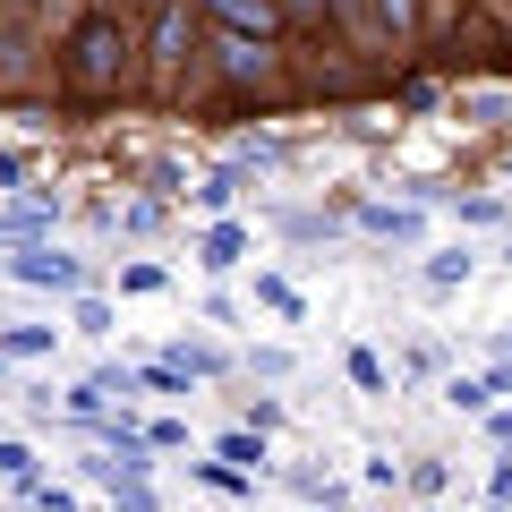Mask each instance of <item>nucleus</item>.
<instances>
[{
	"label": "nucleus",
	"mask_w": 512,
	"mask_h": 512,
	"mask_svg": "<svg viewBox=\"0 0 512 512\" xmlns=\"http://www.w3.org/2000/svg\"><path fill=\"white\" fill-rule=\"evenodd\" d=\"M77 333H111V299H94V291H77Z\"/></svg>",
	"instance_id": "obj_22"
},
{
	"label": "nucleus",
	"mask_w": 512,
	"mask_h": 512,
	"mask_svg": "<svg viewBox=\"0 0 512 512\" xmlns=\"http://www.w3.org/2000/svg\"><path fill=\"white\" fill-rule=\"evenodd\" d=\"M120 291H128V299H154V291H171V274L137 256V265H120Z\"/></svg>",
	"instance_id": "obj_19"
},
{
	"label": "nucleus",
	"mask_w": 512,
	"mask_h": 512,
	"mask_svg": "<svg viewBox=\"0 0 512 512\" xmlns=\"http://www.w3.org/2000/svg\"><path fill=\"white\" fill-rule=\"evenodd\" d=\"M342 367H350V384H359V393H393V367H384L367 342H359V350H342Z\"/></svg>",
	"instance_id": "obj_11"
},
{
	"label": "nucleus",
	"mask_w": 512,
	"mask_h": 512,
	"mask_svg": "<svg viewBox=\"0 0 512 512\" xmlns=\"http://www.w3.org/2000/svg\"><path fill=\"white\" fill-rule=\"evenodd\" d=\"M470 274H478V256H470V248H436V256L419 265V282H427V291H461Z\"/></svg>",
	"instance_id": "obj_9"
},
{
	"label": "nucleus",
	"mask_w": 512,
	"mask_h": 512,
	"mask_svg": "<svg viewBox=\"0 0 512 512\" xmlns=\"http://www.w3.org/2000/svg\"><path fill=\"white\" fill-rule=\"evenodd\" d=\"M0 384H9V359H0Z\"/></svg>",
	"instance_id": "obj_32"
},
{
	"label": "nucleus",
	"mask_w": 512,
	"mask_h": 512,
	"mask_svg": "<svg viewBox=\"0 0 512 512\" xmlns=\"http://www.w3.org/2000/svg\"><path fill=\"white\" fill-rule=\"evenodd\" d=\"M239 188H248V171H214V180L197 188V205H205V214H231V205H239Z\"/></svg>",
	"instance_id": "obj_15"
},
{
	"label": "nucleus",
	"mask_w": 512,
	"mask_h": 512,
	"mask_svg": "<svg viewBox=\"0 0 512 512\" xmlns=\"http://www.w3.org/2000/svg\"><path fill=\"white\" fill-rule=\"evenodd\" d=\"M248 256H256L248 222L214 214V222H205V231H197V265H205V274H239V265H248Z\"/></svg>",
	"instance_id": "obj_3"
},
{
	"label": "nucleus",
	"mask_w": 512,
	"mask_h": 512,
	"mask_svg": "<svg viewBox=\"0 0 512 512\" xmlns=\"http://www.w3.org/2000/svg\"><path fill=\"white\" fill-rule=\"evenodd\" d=\"M0 478H9V487H35V478H43L35 444H18V436H0Z\"/></svg>",
	"instance_id": "obj_12"
},
{
	"label": "nucleus",
	"mask_w": 512,
	"mask_h": 512,
	"mask_svg": "<svg viewBox=\"0 0 512 512\" xmlns=\"http://www.w3.org/2000/svg\"><path fill=\"white\" fill-rule=\"evenodd\" d=\"M146 444H154V453H171V444H188V427H180V419H154Z\"/></svg>",
	"instance_id": "obj_26"
},
{
	"label": "nucleus",
	"mask_w": 512,
	"mask_h": 512,
	"mask_svg": "<svg viewBox=\"0 0 512 512\" xmlns=\"http://www.w3.org/2000/svg\"><path fill=\"white\" fill-rule=\"evenodd\" d=\"M137 376H146V393H197V376H188L180 359H146Z\"/></svg>",
	"instance_id": "obj_16"
},
{
	"label": "nucleus",
	"mask_w": 512,
	"mask_h": 512,
	"mask_svg": "<svg viewBox=\"0 0 512 512\" xmlns=\"http://www.w3.org/2000/svg\"><path fill=\"white\" fill-rule=\"evenodd\" d=\"M256 299H265V308H274L282 325H299V316H308V299H299V291H291L282 274H256Z\"/></svg>",
	"instance_id": "obj_13"
},
{
	"label": "nucleus",
	"mask_w": 512,
	"mask_h": 512,
	"mask_svg": "<svg viewBox=\"0 0 512 512\" xmlns=\"http://www.w3.org/2000/svg\"><path fill=\"white\" fill-rule=\"evenodd\" d=\"M9 282L77 299V291H94V265H86V256H69V248H52V239H35V248H9Z\"/></svg>",
	"instance_id": "obj_2"
},
{
	"label": "nucleus",
	"mask_w": 512,
	"mask_h": 512,
	"mask_svg": "<svg viewBox=\"0 0 512 512\" xmlns=\"http://www.w3.org/2000/svg\"><path fill=\"white\" fill-rule=\"evenodd\" d=\"M504 265H512V239H504Z\"/></svg>",
	"instance_id": "obj_33"
},
{
	"label": "nucleus",
	"mask_w": 512,
	"mask_h": 512,
	"mask_svg": "<svg viewBox=\"0 0 512 512\" xmlns=\"http://www.w3.org/2000/svg\"><path fill=\"white\" fill-rule=\"evenodd\" d=\"M222 77H231V86H265V77H274V43L222 35Z\"/></svg>",
	"instance_id": "obj_7"
},
{
	"label": "nucleus",
	"mask_w": 512,
	"mask_h": 512,
	"mask_svg": "<svg viewBox=\"0 0 512 512\" xmlns=\"http://www.w3.org/2000/svg\"><path fill=\"white\" fill-rule=\"evenodd\" d=\"M487 495H495V504H512V461H495V470H487Z\"/></svg>",
	"instance_id": "obj_28"
},
{
	"label": "nucleus",
	"mask_w": 512,
	"mask_h": 512,
	"mask_svg": "<svg viewBox=\"0 0 512 512\" xmlns=\"http://www.w3.org/2000/svg\"><path fill=\"white\" fill-rule=\"evenodd\" d=\"M222 461H231V470H256V461H265V436H256V427H231V436H222Z\"/></svg>",
	"instance_id": "obj_20"
},
{
	"label": "nucleus",
	"mask_w": 512,
	"mask_h": 512,
	"mask_svg": "<svg viewBox=\"0 0 512 512\" xmlns=\"http://www.w3.org/2000/svg\"><path fill=\"white\" fill-rule=\"evenodd\" d=\"M376 26L393 43H410V35H419V0H376Z\"/></svg>",
	"instance_id": "obj_18"
},
{
	"label": "nucleus",
	"mask_w": 512,
	"mask_h": 512,
	"mask_svg": "<svg viewBox=\"0 0 512 512\" xmlns=\"http://www.w3.org/2000/svg\"><path fill=\"white\" fill-rule=\"evenodd\" d=\"M128 52H137L128 26L111 18V9H86V18L60 35V77H69L77 94H111V86L128 77Z\"/></svg>",
	"instance_id": "obj_1"
},
{
	"label": "nucleus",
	"mask_w": 512,
	"mask_h": 512,
	"mask_svg": "<svg viewBox=\"0 0 512 512\" xmlns=\"http://www.w3.org/2000/svg\"><path fill=\"white\" fill-rule=\"evenodd\" d=\"M316 512H342V495H325V504H316Z\"/></svg>",
	"instance_id": "obj_31"
},
{
	"label": "nucleus",
	"mask_w": 512,
	"mask_h": 512,
	"mask_svg": "<svg viewBox=\"0 0 512 512\" xmlns=\"http://www.w3.org/2000/svg\"><path fill=\"white\" fill-rule=\"evenodd\" d=\"M291 18H308V26H333V18H342V0H291Z\"/></svg>",
	"instance_id": "obj_25"
},
{
	"label": "nucleus",
	"mask_w": 512,
	"mask_h": 512,
	"mask_svg": "<svg viewBox=\"0 0 512 512\" xmlns=\"http://www.w3.org/2000/svg\"><path fill=\"white\" fill-rule=\"evenodd\" d=\"M188 470H197V487H214V495H248V487H256V478L231 470V461H188Z\"/></svg>",
	"instance_id": "obj_17"
},
{
	"label": "nucleus",
	"mask_w": 512,
	"mask_h": 512,
	"mask_svg": "<svg viewBox=\"0 0 512 512\" xmlns=\"http://www.w3.org/2000/svg\"><path fill=\"white\" fill-rule=\"evenodd\" d=\"M248 376H265V384H282V376H291V350H248Z\"/></svg>",
	"instance_id": "obj_23"
},
{
	"label": "nucleus",
	"mask_w": 512,
	"mask_h": 512,
	"mask_svg": "<svg viewBox=\"0 0 512 512\" xmlns=\"http://www.w3.org/2000/svg\"><path fill=\"white\" fill-rule=\"evenodd\" d=\"M18 180H26V154L9 146V154H0V188H18Z\"/></svg>",
	"instance_id": "obj_29"
},
{
	"label": "nucleus",
	"mask_w": 512,
	"mask_h": 512,
	"mask_svg": "<svg viewBox=\"0 0 512 512\" xmlns=\"http://www.w3.org/2000/svg\"><path fill=\"white\" fill-rule=\"evenodd\" d=\"M52 231H60V197H26V205L0 214V248H35V239H52Z\"/></svg>",
	"instance_id": "obj_5"
},
{
	"label": "nucleus",
	"mask_w": 512,
	"mask_h": 512,
	"mask_svg": "<svg viewBox=\"0 0 512 512\" xmlns=\"http://www.w3.org/2000/svg\"><path fill=\"white\" fill-rule=\"evenodd\" d=\"M188 43H197V35H188V9H180V0H163V9H154V69H180Z\"/></svg>",
	"instance_id": "obj_8"
},
{
	"label": "nucleus",
	"mask_w": 512,
	"mask_h": 512,
	"mask_svg": "<svg viewBox=\"0 0 512 512\" xmlns=\"http://www.w3.org/2000/svg\"><path fill=\"white\" fill-rule=\"evenodd\" d=\"M18 9H26V0H18Z\"/></svg>",
	"instance_id": "obj_35"
},
{
	"label": "nucleus",
	"mask_w": 512,
	"mask_h": 512,
	"mask_svg": "<svg viewBox=\"0 0 512 512\" xmlns=\"http://www.w3.org/2000/svg\"><path fill=\"white\" fill-rule=\"evenodd\" d=\"M197 9L222 26V35H256V43L282 35V0H197Z\"/></svg>",
	"instance_id": "obj_4"
},
{
	"label": "nucleus",
	"mask_w": 512,
	"mask_h": 512,
	"mask_svg": "<svg viewBox=\"0 0 512 512\" xmlns=\"http://www.w3.org/2000/svg\"><path fill=\"white\" fill-rule=\"evenodd\" d=\"M146 9H163V0H146Z\"/></svg>",
	"instance_id": "obj_34"
},
{
	"label": "nucleus",
	"mask_w": 512,
	"mask_h": 512,
	"mask_svg": "<svg viewBox=\"0 0 512 512\" xmlns=\"http://www.w3.org/2000/svg\"><path fill=\"white\" fill-rule=\"evenodd\" d=\"M461 222H512L504 197H461Z\"/></svg>",
	"instance_id": "obj_24"
},
{
	"label": "nucleus",
	"mask_w": 512,
	"mask_h": 512,
	"mask_svg": "<svg viewBox=\"0 0 512 512\" xmlns=\"http://www.w3.org/2000/svg\"><path fill=\"white\" fill-rule=\"evenodd\" d=\"M350 222H359L367 239H393V248H410V239L427 231V214H419V205H350Z\"/></svg>",
	"instance_id": "obj_6"
},
{
	"label": "nucleus",
	"mask_w": 512,
	"mask_h": 512,
	"mask_svg": "<svg viewBox=\"0 0 512 512\" xmlns=\"http://www.w3.org/2000/svg\"><path fill=\"white\" fill-rule=\"evenodd\" d=\"M487 393H495V402L512 393V359H495V367H487Z\"/></svg>",
	"instance_id": "obj_30"
},
{
	"label": "nucleus",
	"mask_w": 512,
	"mask_h": 512,
	"mask_svg": "<svg viewBox=\"0 0 512 512\" xmlns=\"http://www.w3.org/2000/svg\"><path fill=\"white\" fill-rule=\"evenodd\" d=\"M52 325H0V359H52Z\"/></svg>",
	"instance_id": "obj_10"
},
{
	"label": "nucleus",
	"mask_w": 512,
	"mask_h": 512,
	"mask_svg": "<svg viewBox=\"0 0 512 512\" xmlns=\"http://www.w3.org/2000/svg\"><path fill=\"white\" fill-rule=\"evenodd\" d=\"M444 402H453V410H470V419H487V410H495V393H487V376H453V384H444Z\"/></svg>",
	"instance_id": "obj_14"
},
{
	"label": "nucleus",
	"mask_w": 512,
	"mask_h": 512,
	"mask_svg": "<svg viewBox=\"0 0 512 512\" xmlns=\"http://www.w3.org/2000/svg\"><path fill=\"white\" fill-rule=\"evenodd\" d=\"M487 436H495V453H512V410H487Z\"/></svg>",
	"instance_id": "obj_27"
},
{
	"label": "nucleus",
	"mask_w": 512,
	"mask_h": 512,
	"mask_svg": "<svg viewBox=\"0 0 512 512\" xmlns=\"http://www.w3.org/2000/svg\"><path fill=\"white\" fill-rule=\"evenodd\" d=\"M111 512H163V504L146 495V478H111Z\"/></svg>",
	"instance_id": "obj_21"
}]
</instances>
